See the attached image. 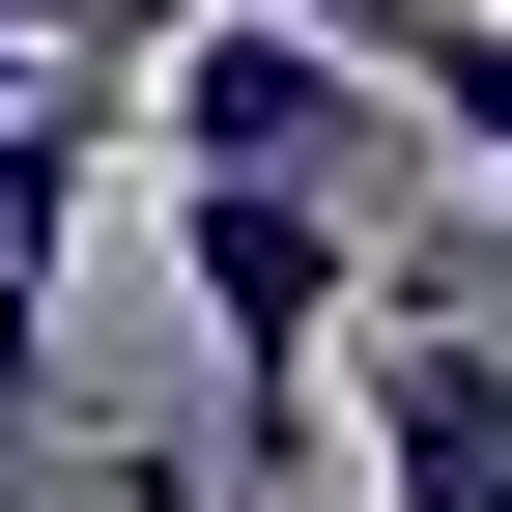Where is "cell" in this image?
<instances>
[{
    "mask_svg": "<svg viewBox=\"0 0 512 512\" xmlns=\"http://www.w3.org/2000/svg\"><path fill=\"white\" fill-rule=\"evenodd\" d=\"M427 114L370 86L342 29H285V0H200V29L143 57V171H313V200H399Z\"/></svg>",
    "mask_w": 512,
    "mask_h": 512,
    "instance_id": "6da1fadb",
    "label": "cell"
},
{
    "mask_svg": "<svg viewBox=\"0 0 512 512\" xmlns=\"http://www.w3.org/2000/svg\"><path fill=\"white\" fill-rule=\"evenodd\" d=\"M171 313L228 342L256 456H285V399L370 342V200H313V171H171Z\"/></svg>",
    "mask_w": 512,
    "mask_h": 512,
    "instance_id": "7a4b0ae2",
    "label": "cell"
},
{
    "mask_svg": "<svg viewBox=\"0 0 512 512\" xmlns=\"http://www.w3.org/2000/svg\"><path fill=\"white\" fill-rule=\"evenodd\" d=\"M342 399H370V512H512V313H456V285H370Z\"/></svg>",
    "mask_w": 512,
    "mask_h": 512,
    "instance_id": "3957f363",
    "label": "cell"
},
{
    "mask_svg": "<svg viewBox=\"0 0 512 512\" xmlns=\"http://www.w3.org/2000/svg\"><path fill=\"white\" fill-rule=\"evenodd\" d=\"M114 143H143V86H29L0 114V427H57V285H86Z\"/></svg>",
    "mask_w": 512,
    "mask_h": 512,
    "instance_id": "277c9868",
    "label": "cell"
},
{
    "mask_svg": "<svg viewBox=\"0 0 512 512\" xmlns=\"http://www.w3.org/2000/svg\"><path fill=\"white\" fill-rule=\"evenodd\" d=\"M200 0H0V86H143Z\"/></svg>",
    "mask_w": 512,
    "mask_h": 512,
    "instance_id": "5b68a950",
    "label": "cell"
},
{
    "mask_svg": "<svg viewBox=\"0 0 512 512\" xmlns=\"http://www.w3.org/2000/svg\"><path fill=\"white\" fill-rule=\"evenodd\" d=\"M285 29H342V57H370V86H399V114H427V57H456V0H285Z\"/></svg>",
    "mask_w": 512,
    "mask_h": 512,
    "instance_id": "8992f818",
    "label": "cell"
}]
</instances>
